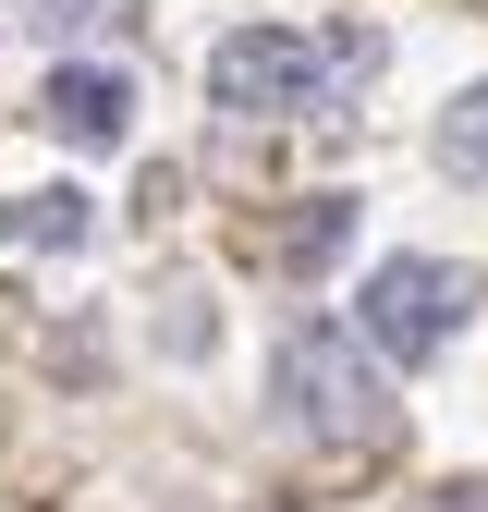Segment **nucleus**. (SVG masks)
Listing matches in <instances>:
<instances>
[{
  "label": "nucleus",
  "instance_id": "20e7f679",
  "mask_svg": "<svg viewBox=\"0 0 488 512\" xmlns=\"http://www.w3.org/2000/svg\"><path fill=\"white\" fill-rule=\"evenodd\" d=\"M37 110H49V122H61L74 147H122V135H135V86H122L110 61H61Z\"/></svg>",
  "mask_w": 488,
  "mask_h": 512
},
{
  "label": "nucleus",
  "instance_id": "39448f33",
  "mask_svg": "<svg viewBox=\"0 0 488 512\" xmlns=\"http://www.w3.org/2000/svg\"><path fill=\"white\" fill-rule=\"evenodd\" d=\"M0 244H61V256H74L86 244V196H74V183H61V196H13V208H0Z\"/></svg>",
  "mask_w": 488,
  "mask_h": 512
},
{
  "label": "nucleus",
  "instance_id": "1a4fd4ad",
  "mask_svg": "<svg viewBox=\"0 0 488 512\" xmlns=\"http://www.w3.org/2000/svg\"><path fill=\"white\" fill-rule=\"evenodd\" d=\"M427 512H488V488H440V500H427Z\"/></svg>",
  "mask_w": 488,
  "mask_h": 512
},
{
  "label": "nucleus",
  "instance_id": "f03ea898",
  "mask_svg": "<svg viewBox=\"0 0 488 512\" xmlns=\"http://www.w3.org/2000/svg\"><path fill=\"white\" fill-rule=\"evenodd\" d=\"M281 403L305 439H330V452H379L391 439V378L354 354L342 317H305V330L281 342Z\"/></svg>",
  "mask_w": 488,
  "mask_h": 512
},
{
  "label": "nucleus",
  "instance_id": "0eeeda50",
  "mask_svg": "<svg viewBox=\"0 0 488 512\" xmlns=\"http://www.w3.org/2000/svg\"><path fill=\"white\" fill-rule=\"evenodd\" d=\"M342 232H354V196H305V220H293L269 256H281V269H318V256H330Z\"/></svg>",
  "mask_w": 488,
  "mask_h": 512
},
{
  "label": "nucleus",
  "instance_id": "423d86ee",
  "mask_svg": "<svg viewBox=\"0 0 488 512\" xmlns=\"http://www.w3.org/2000/svg\"><path fill=\"white\" fill-rule=\"evenodd\" d=\"M440 171H452V183H488V86L452 98V122H440Z\"/></svg>",
  "mask_w": 488,
  "mask_h": 512
},
{
  "label": "nucleus",
  "instance_id": "f257e3e1",
  "mask_svg": "<svg viewBox=\"0 0 488 512\" xmlns=\"http://www.w3.org/2000/svg\"><path fill=\"white\" fill-rule=\"evenodd\" d=\"M366 74H379V37H366V25H342V37H318V49H305L293 25H244V37H220V49H208V98H220V110H244V122L342 110Z\"/></svg>",
  "mask_w": 488,
  "mask_h": 512
},
{
  "label": "nucleus",
  "instance_id": "6e6552de",
  "mask_svg": "<svg viewBox=\"0 0 488 512\" xmlns=\"http://www.w3.org/2000/svg\"><path fill=\"white\" fill-rule=\"evenodd\" d=\"M25 13H37L49 37H122V25H135V0H25Z\"/></svg>",
  "mask_w": 488,
  "mask_h": 512
},
{
  "label": "nucleus",
  "instance_id": "7ed1b4c3",
  "mask_svg": "<svg viewBox=\"0 0 488 512\" xmlns=\"http://www.w3.org/2000/svg\"><path fill=\"white\" fill-rule=\"evenodd\" d=\"M354 330L379 342L391 366H427L452 330H464V269H440V256H379L354 293Z\"/></svg>",
  "mask_w": 488,
  "mask_h": 512
}]
</instances>
